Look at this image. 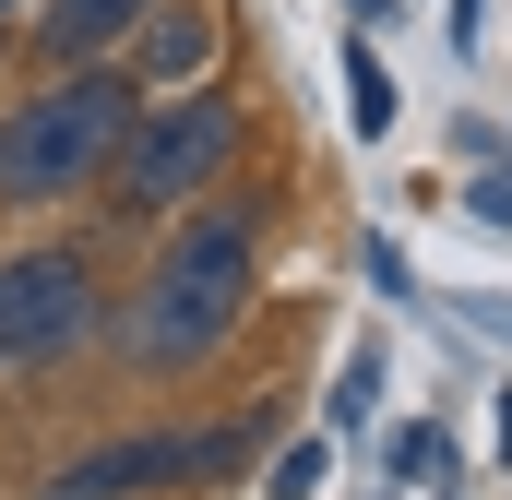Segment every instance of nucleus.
<instances>
[{"label": "nucleus", "instance_id": "nucleus-1", "mask_svg": "<svg viewBox=\"0 0 512 500\" xmlns=\"http://www.w3.org/2000/svg\"><path fill=\"white\" fill-rule=\"evenodd\" d=\"M251 274H262V203H179V227L155 239L143 286H131L120 358L155 381L227 358L239 322H251Z\"/></svg>", "mask_w": 512, "mask_h": 500}, {"label": "nucleus", "instance_id": "nucleus-2", "mask_svg": "<svg viewBox=\"0 0 512 500\" xmlns=\"http://www.w3.org/2000/svg\"><path fill=\"white\" fill-rule=\"evenodd\" d=\"M131 120H143V84H131L120 60H96V72H60L48 96L0 108V203L24 215V203L96 191V167L120 155V131H131Z\"/></svg>", "mask_w": 512, "mask_h": 500}, {"label": "nucleus", "instance_id": "nucleus-3", "mask_svg": "<svg viewBox=\"0 0 512 500\" xmlns=\"http://www.w3.org/2000/svg\"><path fill=\"white\" fill-rule=\"evenodd\" d=\"M239 84H191V96H143V120L120 131V155L96 167V215L131 227V215H179V203H203L215 179H227V155H239Z\"/></svg>", "mask_w": 512, "mask_h": 500}, {"label": "nucleus", "instance_id": "nucleus-4", "mask_svg": "<svg viewBox=\"0 0 512 500\" xmlns=\"http://www.w3.org/2000/svg\"><path fill=\"white\" fill-rule=\"evenodd\" d=\"M96 322H108V286L84 239H36L0 262V370H72Z\"/></svg>", "mask_w": 512, "mask_h": 500}, {"label": "nucleus", "instance_id": "nucleus-5", "mask_svg": "<svg viewBox=\"0 0 512 500\" xmlns=\"http://www.w3.org/2000/svg\"><path fill=\"white\" fill-rule=\"evenodd\" d=\"M286 405H251V417H215V429H143V441H108L84 465H60L48 500H131V489H191V477H239L274 453Z\"/></svg>", "mask_w": 512, "mask_h": 500}, {"label": "nucleus", "instance_id": "nucleus-6", "mask_svg": "<svg viewBox=\"0 0 512 500\" xmlns=\"http://www.w3.org/2000/svg\"><path fill=\"white\" fill-rule=\"evenodd\" d=\"M215 60H227V12H215V0H143L120 72L143 96H191V84H215Z\"/></svg>", "mask_w": 512, "mask_h": 500}, {"label": "nucleus", "instance_id": "nucleus-7", "mask_svg": "<svg viewBox=\"0 0 512 500\" xmlns=\"http://www.w3.org/2000/svg\"><path fill=\"white\" fill-rule=\"evenodd\" d=\"M131 24H143V0H36V60L48 72H96L108 48H131Z\"/></svg>", "mask_w": 512, "mask_h": 500}, {"label": "nucleus", "instance_id": "nucleus-8", "mask_svg": "<svg viewBox=\"0 0 512 500\" xmlns=\"http://www.w3.org/2000/svg\"><path fill=\"white\" fill-rule=\"evenodd\" d=\"M393 489H453V441H441V429H429V417H417V429H393Z\"/></svg>", "mask_w": 512, "mask_h": 500}, {"label": "nucleus", "instance_id": "nucleus-9", "mask_svg": "<svg viewBox=\"0 0 512 500\" xmlns=\"http://www.w3.org/2000/svg\"><path fill=\"white\" fill-rule=\"evenodd\" d=\"M346 108H358V131H393V72L370 48H346Z\"/></svg>", "mask_w": 512, "mask_h": 500}, {"label": "nucleus", "instance_id": "nucleus-10", "mask_svg": "<svg viewBox=\"0 0 512 500\" xmlns=\"http://www.w3.org/2000/svg\"><path fill=\"white\" fill-rule=\"evenodd\" d=\"M370 405H382V346L346 358V381H334V429H370Z\"/></svg>", "mask_w": 512, "mask_h": 500}, {"label": "nucleus", "instance_id": "nucleus-11", "mask_svg": "<svg viewBox=\"0 0 512 500\" xmlns=\"http://www.w3.org/2000/svg\"><path fill=\"white\" fill-rule=\"evenodd\" d=\"M322 477H334V453H322V441H286V453L262 465V489H274V500H310Z\"/></svg>", "mask_w": 512, "mask_h": 500}, {"label": "nucleus", "instance_id": "nucleus-12", "mask_svg": "<svg viewBox=\"0 0 512 500\" xmlns=\"http://www.w3.org/2000/svg\"><path fill=\"white\" fill-rule=\"evenodd\" d=\"M465 215H477V227H512V167H489V179L465 191Z\"/></svg>", "mask_w": 512, "mask_h": 500}, {"label": "nucleus", "instance_id": "nucleus-13", "mask_svg": "<svg viewBox=\"0 0 512 500\" xmlns=\"http://www.w3.org/2000/svg\"><path fill=\"white\" fill-rule=\"evenodd\" d=\"M489 417H501V465H512V393H501V405H489Z\"/></svg>", "mask_w": 512, "mask_h": 500}, {"label": "nucleus", "instance_id": "nucleus-14", "mask_svg": "<svg viewBox=\"0 0 512 500\" xmlns=\"http://www.w3.org/2000/svg\"><path fill=\"white\" fill-rule=\"evenodd\" d=\"M0 48H12V24H0Z\"/></svg>", "mask_w": 512, "mask_h": 500}, {"label": "nucleus", "instance_id": "nucleus-15", "mask_svg": "<svg viewBox=\"0 0 512 500\" xmlns=\"http://www.w3.org/2000/svg\"><path fill=\"white\" fill-rule=\"evenodd\" d=\"M393 500H405V489H393Z\"/></svg>", "mask_w": 512, "mask_h": 500}]
</instances>
